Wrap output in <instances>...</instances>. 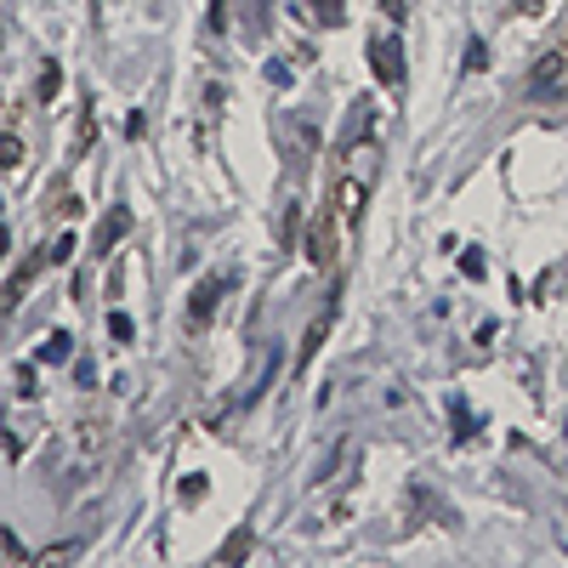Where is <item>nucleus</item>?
<instances>
[{
	"label": "nucleus",
	"instance_id": "obj_6",
	"mask_svg": "<svg viewBox=\"0 0 568 568\" xmlns=\"http://www.w3.org/2000/svg\"><path fill=\"white\" fill-rule=\"evenodd\" d=\"M46 262H52V251L40 244V251H29V256H23V262L12 267V279H7V307H23V295H29V285L46 274Z\"/></svg>",
	"mask_w": 568,
	"mask_h": 568
},
{
	"label": "nucleus",
	"instance_id": "obj_9",
	"mask_svg": "<svg viewBox=\"0 0 568 568\" xmlns=\"http://www.w3.org/2000/svg\"><path fill=\"white\" fill-rule=\"evenodd\" d=\"M251 552H256V534H251V529H233V534L216 546V563H222V568H239Z\"/></svg>",
	"mask_w": 568,
	"mask_h": 568
},
{
	"label": "nucleus",
	"instance_id": "obj_7",
	"mask_svg": "<svg viewBox=\"0 0 568 568\" xmlns=\"http://www.w3.org/2000/svg\"><path fill=\"white\" fill-rule=\"evenodd\" d=\"M131 233V211L126 205H109V216L97 222V233H91V256H114V244Z\"/></svg>",
	"mask_w": 568,
	"mask_h": 568
},
{
	"label": "nucleus",
	"instance_id": "obj_25",
	"mask_svg": "<svg viewBox=\"0 0 568 568\" xmlns=\"http://www.w3.org/2000/svg\"><path fill=\"white\" fill-rule=\"evenodd\" d=\"M0 546H7V557H12V563H29V552H23V540H17L12 529H0Z\"/></svg>",
	"mask_w": 568,
	"mask_h": 568
},
{
	"label": "nucleus",
	"instance_id": "obj_26",
	"mask_svg": "<svg viewBox=\"0 0 568 568\" xmlns=\"http://www.w3.org/2000/svg\"><path fill=\"white\" fill-rule=\"evenodd\" d=\"M126 137H131V142H142V137H148V114H142V109H131V114H126Z\"/></svg>",
	"mask_w": 568,
	"mask_h": 568
},
{
	"label": "nucleus",
	"instance_id": "obj_24",
	"mask_svg": "<svg viewBox=\"0 0 568 568\" xmlns=\"http://www.w3.org/2000/svg\"><path fill=\"white\" fill-rule=\"evenodd\" d=\"M460 274H466V279H483V274H489V262H483L478 251H466V256H460Z\"/></svg>",
	"mask_w": 568,
	"mask_h": 568
},
{
	"label": "nucleus",
	"instance_id": "obj_11",
	"mask_svg": "<svg viewBox=\"0 0 568 568\" xmlns=\"http://www.w3.org/2000/svg\"><path fill=\"white\" fill-rule=\"evenodd\" d=\"M80 455H103L109 450V421H80Z\"/></svg>",
	"mask_w": 568,
	"mask_h": 568
},
{
	"label": "nucleus",
	"instance_id": "obj_29",
	"mask_svg": "<svg viewBox=\"0 0 568 568\" xmlns=\"http://www.w3.org/2000/svg\"><path fill=\"white\" fill-rule=\"evenodd\" d=\"M80 205H86L80 193H63V200H58V216H80Z\"/></svg>",
	"mask_w": 568,
	"mask_h": 568
},
{
	"label": "nucleus",
	"instance_id": "obj_2",
	"mask_svg": "<svg viewBox=\"0 0 568 568\" xmlns=\"http://www.w3.org/2000/svg\"><path fill=\"white\" fill-rule=\"evenodd\" d=\"M369 68H376V80L387 91H399L404 86V40L399 35H376L369 40Z\"/></svg>",
	"mask_w": 568,
	"mask_h": 568
},
{
	"label": "nucleus",
	"instance_id": "obj_20",
	"mask_svg": "<svg viewBox=\"0 0 568 568\" xmlns=\"http://www.w3.org/2000/svg\"><path fill=\"white\" fill-rule=\"evenodd\" d=\"M200 501H205V478L188 472V478H182V506H200Z\"/></svg>",
	"mask_w": 568,
	"mask_h": 568
},
{
	"label": "nucleus",
	"instance_id": "obj_13",
	"mask_svg": "<svg viewBox=\"0 0 568 568\" xmlns=\"http://www.w3.org/2000/svg\"><path fill=\"white\" fill-rule=\"evenodd\" d=\"M97 142V114L86 109L80 114V126H74V148H68V160H86V148Z\"/></svg>",
	"mask_w": 568,
	"mask_h": 568
},
{
	"label": "nucleus",
	"instance_id": "obj_15",
	"mask_svg": "<svg viewBox=\"0 0 568 568\" xmlns=\"http://www.w3.org/2000/svg\"><path fill=\"white\" fill-rule=\"evenodd\" d=\"M74 353V336L68 330H52V336H46V348H40V364H63Z\"/></svg>",
	"mask_w": 568,
	"mask_h": 568
},
{
	"label": "nucleus",
	"instance_id": "obj_22",
	"mask_svg": "<svg viewBox=\"0 0 568 568\" xmlns=\"http://www.w3.org/2000/svg\"><path fill=\"white\" fill-rule=\"evenodd\" d=\"M211 35H228V0H211V17H205Z\"/></svg>",
	"mask_w": 568,
	"mask_h": 568
},
{
	"label": "nucleus",
	"instance_id": "obj_19",
	"mask_svg": "<svg viewBox=\"0 0 568 568\" xmlns=\"http://www.w3.org/2000/svg\"><path fill=\"white\" fill-rule=\"evenodd\" d=\"M295 233H302V205H285V222H279V251H290Z\"/></svg>",
	"mask_w": 568,
	"mask_h": 568
},
{
	"label": "nucleus",
	"instance_id": "obj_14",
	"mask_svg": "<svg viewBox=\"0 0 568 568\" xmlns=\"http://www.w3.org/2000/svg\"><path fill=\"white\" fill-rule=\"evenodd\" d=\"M12 381H17V399H23V404H35V399H40V369H35V364H17V369H12Z\"/></svg>",
	"mask_w": 568,
	"mask_h": 568
},
{
	"label": "nucleus",
	"instance_id": "obj_23",
	"mask_svg": "<svg viewBox=\"0 0 568 568\" xmlns=\"http://www.w3.org/2000/svg\"><path fill=\"white\" fill-rule=\"evenodd\" d=\"M318 23H325V29H341V0H318Z\"/></svg>",
	"mask_w": 568,
	"mask_h": 568
},
{
	"label": "nucleus",
	"instance_id": "obj_18",
	"mask_svg": "<svg viewBox=\"0 0 568 568\" xmlns=\"http://www.w3.org/2000/svg\"><path fill=\"white\" fill-rule=\"evenodd\" d=\"M80 557V546H74V540H63V546H46L40 557H35V568H58V563H74Z\"/></svg>",
	"mask_w": 568,
	"mask_h": 568
},
{
	"label": "nucleus",
	"instance_id": "obj_30",
	"mask_svg": "<svg viewBox=\"0 0 568 568\" xmlns=\"http://www.w3.org/2000/svg\"><path fill=\"white\" fill-rule=\"evenodd\" d=\"M74 376H80V387H97V364L80 358V364H74Z\"/></svg>",
	"mask_w": 568,
	"mask_h": 568
},
{
	"label": "nucleus",
	"instance_id": "obj_21",
	"mask_svg": "<svg viewBox=\"0 0 568 568\" xmlns=\"http://www.w3.org/2000/svg\"><path fill=\"white\" fill-rule=\"evenodd\" d=\"M483 68H489V46L472 40V46H466V74H483Z\"/></svg>",
	"mask_w": 568,
	"mask_h": 568
},
{
	"label": "nucleus",
	"instance_id": "obj_16",
	"mask_svg": "<svg viewBox=\"0 0 568 568\" xmlns=\"http://www.w3.org/2000/svg\"><path fill=\"white\" fill-rule=\"evenodd\" d=\"M58 91H63V68H58V63H46V68H40V80H35V97H40V103H58Z\"/></svg>",
	"mask_w": 568,
	"mask_h": 568
},
{
	"label": "nucleus",
	"instance_id": "obj_27",
	"mask_svg": "<svg viewBox=\"0 0 568 568\" xmlns=\"http://www.w3.org/2000/svg\"><path fill=\"white\" fill-rule=\"evenodd\" d=\"M109 336L114 341H131V318L126 313H109Z\"/></svg>",
	"mask_w": 568,
	"mask_h": 568
},
{
	"label": "nucleus",
	"instance_id": "obj_10",
	"mask_svg": "<svg viewBox=\"0 0 568 568\" xmlns=\"http://www.w3.org/2000/svg\"><path fill=\"white\" fill-rule=\"evenodd\" d=\"M376 160H381V148L376 142H348V171H353V177H376Z\"/></svg>",
	"mask_w": 568,
	"mask_h": 568
},
{
	"label": "nucleus",
	"instance_id": "obj_3",
	"mask_svg": "<svg viewBox=\"0 0 568 568\" xmlns=\"http://www.w3.org/2000/svg\"><path fill=\"white\" fill-rule=\"evenodd\" d=\"M336 313H341V290H336L330 302H325V313L313 318V325H307V336H302V348H295V369H302V376L313 369L318 348H325V341H330V330H336Z\"/></svg>",
	"mask_w": 568,
	"mask_h": 568
},
{
	"label": "nucleus",
	"instance_id": "obj_8",
	"mask_svg": "<svg viewBox=\"0 0 568 568\" xmlns=\"http://www.w3.org/2000/svg\"><path fill=\"white\" fill-rule=\"evenodd\" d=\"M222 290H228V279H222V274H211V279L193 285V295H188V318H193V325H211V313H216V302H222Z\"/></svg>",
	"mask_w": 568,
	"mask_h": 568
},
{
	"label": "nucleus",
	"instance_id": "obj_4",
	"mask_svg": "<svg viewBox=\"0 0 568 568\" xmlns=\"http://www.w3.org/2000/svg\"><path fill=\"white\" fill-rule=\"evenodd\" d=\"M364 177H353V171H341V177H336V193H330V205H336V216H341V228H358V216H364Z\"/></svg>",
	"mask_w": 568,
	"mask_h": 568
},
{
	"label": "nucleus",
	"instance_id": "obj_1",
	"mask_svg": "<svg viewBox=\"0 0 568 568\" xmlns=\"http://www.w3.org/2000/svg\"><path fill=\"white\" fill-rule=\"evenodd\" d=\"M341 216H336V205H318V216L307 222V239H302V256L325 274V267H336V251H341Z\"/></svg>",
	"mask_w": 568,
	"mask_h": 568
},
{
	"label": "nucleus",
	"instance_id": "obj_12",
	"mask_svg": "<svg viewBox=\"0 0 568 568\" xmlns=\"http://www.w3.org/2000/svg\"><path fill=\"white\" fill-rule=\"evenodd\" d=\"M0 165H7V171L23 165V131H17V114L7 119V137H0Z\"/></svg>",
	"mask_w": 568,
	"mask_h": 568
},
{
	"label": "nucleus",
	"instance_id": "obj_17",
	"mask_svg": "<svg viewBox=\"0 0 568 568\" xmlns=\"http://www.w3.org/2000/svg\"><path fill=\"white\" fill-rule=\"evenodd\" d=\"M557 285H563V267H546V274H540V279H534V290H529V302H540V307H546V302H552V295H557Z\"/></svg>",
	"mask_w": 568,
	"mask_h": 568
},
{
	"label": "nucleus",
	"instance_id": "obj_31",
	"mask_svg": "<svg viewBox=\"0 0 568 568\" xmlns=\"http://www.w3.org/2000/svg\"><path fill=\"white\" fill-rule=\"evenodd\" d=\"M267 80H274V86H290V80H295V74H290L285 63H267Z\"/></svg>",
	"mask_w": 568,
	"mask_h": 568
},
{
	"label": "nucleus",
	"instance_id": "obj_28",
	"mask_svg": "<svg viewBox=\"0 0 568 568\" xmlns=\"http://www.w3.org/2000/svg\"><path fill=\"white\" fill-rule=\"evenodd\" d=\"M74 251H80V244H74V233H63V239L52 244V262H74Z\"/></svg>",
	"mask_w": 568,
	"mask_h": 568
},
{
	"label": "nucleus",
	"instance_id": "obj_5",
	"mask_svg": "<svg viewBox=\"0 0 568 568\" xmlns=\"http://www.w3.org/2000/svg\"><path fill=\"white\" fill-rule=\"evenodd\" d=\"M529 91L534 97H563L568 91V52H546L529 68Z\"/></svg>",
	"mask_w": 568,
	"mask_h": 568
}]
</instances>
